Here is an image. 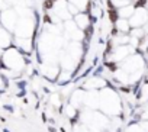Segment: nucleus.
Listing matches in <instances>:
<instances>
[{"mask_svg": "<svg viewBox=\"0 0 148 132\" xmlns=\"http://www.w3.org/2000/svg\"><path fill=\"white\" fill-rule=\"evenodd\" d=\"M2 64L8 68V71H12V73L19 74L26 67L25 54L21 49H18L16 47L6 48L3 51V55H2Z\"/></svg>", "mask_w": 148, "mask_h": 132, "instance_id": "nucleus-1", "label": "nucleus"}, {"mask_svg": "<svg viewBox=\"0 0 148 132\" xmlns=\"http://www.w3.org/2000/svg\"><path fill=\"white\" fill-rule=\"evenodd\" d=\"M34 31H35V23H34L32 18H29V16H22V18L18 21L13 34L16 35L15 38H32Z\"/></svg>", "mask_w": 148, "mask_h": 132, "instance_id": "nucleus-2", "label": "nucleus"}, {"mask_svg": "<svg viewBox=\"0 0 148 132\" xmlns=\"http://www.w3.org/2000/svg\"><path fill=\"white\" fill-rule=\"evenodd\" d=\"M18 13L13 10V9H5L0 12V25H2L3 28H6L8 31L13 32L15 31V26L18 23Z\"/></svg>", "mask_w": 148, "mask_h": 132, "instance_id": "nucleus-3", "label": "nucleus"}, {"mask_svg": "<svg viewBox=\"0 0 148 132\" xmlns=\"http://www.w3.org/2000/svg\"><path fill=\"white\" fill-rule=\"evenodd\" d=\"M128 21L131 28H144L148 25V10L145 8H136L134 15Z\"/></svg>", "mask_w": 148, "mask_h": 132, "instance_id": "nucleus-4", "label": "nucleus"}, {"mask_svg": "<svg viewBox=\"0 0 148 132\" xmlns=\"http://www.w3.org/2000/svg\"><path fill=\"white\" fill-rule=\"evenodd\" d=\"M13 44V36H12V32L8 31L6 28L0 26V48L2 49H6V48H10Z\"/></svg>", "mask_w": 148, "mask_h": 132, "instance_id": "nucleus-5", "label": "nucleus"}, {"mask_svg": "<svg viewBox=\"0 0 148 132\" xmlns=\"http://www.w3.org/2000/svg\"><path fill=\"white\" fill-rule=\"evenodd\" d=\"M113 28H115L119 34H129L131 29H132L131 25H129V21H128V19H123V18H119V19L115 22Z\"/></svg>", "mask_w": 148, "mask_h": 132, "instance_id": "nucleus-6", "label": "nucleus"}, {"mask_svg": "<svg viewBox=\"0 0 148 132\" xmlns=\"http://www.w3.org/2000/svg\"><path fill=\"white\" fill-rule=\"evenodd\" d=\"M147 79H148V73H147Z\"/></svg>", "mask_w": 148, "mask_h": 132, "instance_id": "nucleus-7", "label": "nucleus"}, {"mask_svg": "<svg viewBox=\"0 0 148 132\" xmlns=\"http://www.w3.org/2000/svg\"><path fill=\"white\" fill-rule=\"evenodd\" d=\"M147 55H148V54H147Z\"/></svg>", "mask_w": 148, "mask_h": 132, "instance_id": "nucleus-8", "label": "nucleus"}]
</instances>
